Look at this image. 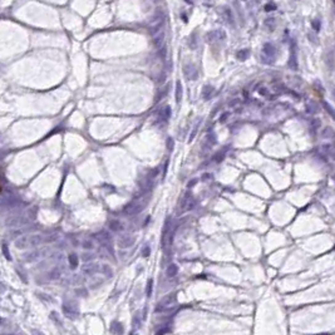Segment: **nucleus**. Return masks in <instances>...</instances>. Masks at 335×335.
Wrapping results in <instances>:
<instances>
[{
	"mask_svg": "<svg viewBox=\"0 0 335 335\" xmlns=\"http://www.w3.org/2000/svg\"><path fill=\"white\" fill-rule=\"evenodd\" d=\"M43 241V238L40 235H26V236H22L19 237L17 241H15V246L18 249H26V247H31V246H37L40 245Z\"/></svg>",
	"mask_w": 335,
	"mask_h": 335,
	"instance_id": "1",
	"label": "nucleus"
},
{
	"mask_svg": "<svg viewBox=\"0 0 335 335\" xmlns=\"http://www.w3.org/2000/svg\"><path fill=\"white\" fill-rule=\"evenodd\" d=\"M207 39L209 42H217V40H223L226 39V33L221 29H217V30H212L211 33L207 34Z\"/></svg>",
	"mask_w": 335,
	"mask_h": 335,
	"instance_id": "2",
	"label": "nucleus"
},
{
	"mask_svg": "<svg viewBox=\"0 0 335 335\" xmlns=\"http://www.w3.org/2000/svg\"><path fill=\"white\" fill-rule=\"evenodd\" d=\"M289 67H290L291 69H296V68H297V62H296V52H295V49H294V42H291V45H290Z\"/></svg>",
	"mask_w": 335,
	"mask_h": 335,
	"instance_id": "3",
	"label": "nucleus"
},
{
	"mask_svg": "<svg viewBox=\"0 0 335 335\" xmlns=\"http://www.w3.org/2000/svg\"><path fill=\"white\" fill-rule=\"evenodd\" d=\"M275 52H276L275 45H273L271 43H265L264 44V53H265V55L273 58L275 55Z\"/></svg>",
	"mask_w": 335,
	"mask_h": 335,
	"instance_id": "4",
	"label": "nucleus"
},
{
	"mask_svg": "<svg viewBox=\"0 0 335 335\" xmlns=\"http://www.w3.org/2000/svg\"><path fill=\"white\" fill-rule=\"evenodd\" d=\"M321 104H323V107H324V109L326 110V113L335 121V109L331 107V104L330 103H328V102H325V101H323L321 102Z\"/></svg>",
	"mask_w": 335,
	"mask_h": 335,
	"instance_id": "5",
	"label": "nucleus"
},
{
	"mask_svg": "<svg viewBox=\"0 0 335 335\" xmlns=\"http://www.w3.org/2000/svg\"><path fill=\"white\" fill-rule=\"evenodd\" d=\"M236 57H237L238 60H246L250 57V50L249 49H241V50L237 52Z\"/></svg>",
	"mask_w": 335,
	"mask_h": 335,
	"instance_id": "6",
	"label": "nucleus"
},
{
	"mask_svg": "<svg viewBox=\"0 0 335 335\" xmlns=\"http://www.w3.org/2000/svg\"><path fill=\"white\" fill-rule=\"evenodd\" d=\"M264 25H265V28H267V29L271 31V30H274V29H275V26H276V22H275V19H274V18H267V19H265Z\"/></svg>",
	"mask_w": 335,
	"mask_h": 335,
	"instance_id": "7",
	"label": "nucleus"
},
{
	"mask_svg": "<svg viewBox=\"0 0 335 335\" xmlns=\"http://www.w3.org/2000/svg\"><path fill=\"white\" fill-rule=\"evenodd\" d=\"M223 18H225V20H226L229 24H232V23H233L232 11H231L229 8H225V10H223Z\"/></svg>",
	"mask_w": 335,
	"mask_h": 335,
	"instance_id": "8",
	"label": "nucleus"
},
{
	"mask_svg": "<svg viewBox=\"0 0 335 335\" xmlns=\"http://www.w3.org/2000/svg\"><path fill=\"white\" fill-rule=\"evenodd\" d=\"M205 89H206V95H203V97H205L206 99H209L211 95H212V93H213V88H212L211 86H207Z\"/></svg>",
	"mask_w": 335,
	"mask_h": 335,
	"instance_id": "9",
	"label": "nucleus"
},
{
	"mask_svg": "<svg viewBox=\"0 0 335 335\" xmlns=\"http://www.w3.org/2000/svg\"><path fill=\"white\" fill-rule=\"evenodd\" d=\"M311 26L314 29V31H319L320 30V22L319 20H313L311 22Z\"/></svg>",
	"mask_w": 335,
	"mask_h": 335,
	"instance_id": "10",
	"label": "nucleus"
},
{
	"mask_svg": "<svg viewBox=\"0 0 335 335\" xmlns=\"http://www.w3.org/2000/svg\"><path fill=\"white\" fill-rule=\"evenodd\" d=\"M264 9H265V11H273V10H275V9H276V5L270 3V4H266Z\"/></svg>",
	"mask_w": 335,
	"mask_h": 335,
	"instance_id": "11",
	"label": "nucleus"
},
{
	"mask_svg": "<svg viewBox=\"0 0 335 335\" xmlns=\"http://www.w3.org/2000/svg\"><path fill=\"white\" fill-rule=\"evenodd\" d=\"M69 261L73 264V267H75V266H77V257H75V256H73V255H72V256L69 257Z\"/></svg>",
	"mask_w": 335,
	"mask_h": 335,
	"instance_id": "12",
	"label": "nucleus"
},
{
	"mask_svg": "<svg viewBox=\"0 0 335 335\" xmlns=\"http://www.w3.org/2000/svg\"><path fill=\"white\" fill-rule=\"evenodd\" d=\"M331 134H333V132H331V130H330V128H326V130L323 132V136H324V137H325V136L328 137V136H331Z\"/></svg>",
	"mask_w": 335,
	"mask_h": 335,
	"instance_id": "13",
	"label": "nucleus"
},
{
	"mask_svg": "<svg viewBox=\"0 0 335 335\" xmlns=\"http://www.w3.org/2000/svg\"><path fill=\"white\" fill-rule=\"evenodd\" d=\"M227 117H229V113H223V114L221 116V118H220V122H221V123H223V122H225V121L227 119Z\"/></svg>",
	"mask_w": 335,
	"mask_h": 335,
	"instance_id": "14",
	"label": "nucleus"
},
{
	"mask_svg": "<svg viewBox=\"0 0 335 335\" xmlns=\"http://www.w3.org/2000/svg\"><path fill=\"white\" fill-rule=\"evenodd\" d=\"M320 124H321V122H320V119H314V121H313V126L315 127V128H317V127H319V126H320Z\"/></svg>",
	"mask_w": 335,
	"mask_h": 335,
	"instance_id": "15",
	"label": "nucleus"
},
{
	"mask_svg": "<svg viewBox=\"0 0 335 335\" xmlns=\"http://www.w3.org/2000/svg\"><path fill=\"white\" fill-rule=\"evenodd\" d=\"M260 94H262V95H267V89L261 88V89H260Z\"/></svg>",
	"mask_w": 335,
	"mask_h": 335,
	"instance_id": "16",
	"label": "nucleus"
},
{
	"mask_svg": "<svg viewBox=\"0 0 335 335\" xmlns=\"http://www.w3.org/2000/svg\"><path fill=\"white\" fill-rule=\"evenodd\" d=\"M333 95H334V98H335V89L333 90Z\"/></svg>",
	"mask_w": 335,
	"mask_h": 335,
	"instance_id": "17",
	"label": "nucleus"
},
{
	"mask_svg": "<svg viewBox=\"0 0 335 335\" xmlns=\"http://www.w3.org/2000/svg\"><path fill=\"white\" fill-rule=\"evenodd\" d=\"M242 2H247V0H242Z\"/></svg>",
	"mask_w": 335,
	"mask_h": 335,
	"instance_id": "18",
	"label": "nucleus"
},
{
	"mask_svg": "<svg viewBox=\"0 0 335 335\" xmlns=\"http://www.w3.org/2000/svg\"><path fill=\"white\" fill-rule=\"evenodd\" d=\"M0 191H2V186H0Z\"/></svg>",
	"mask_w": 335,
	"mask_h": 335,
	"instance_id": "19",
	"label": "nucleus"
}]
</instances>
